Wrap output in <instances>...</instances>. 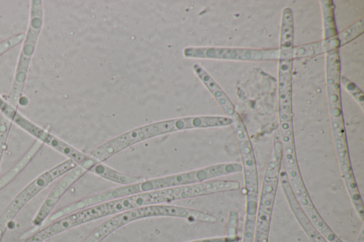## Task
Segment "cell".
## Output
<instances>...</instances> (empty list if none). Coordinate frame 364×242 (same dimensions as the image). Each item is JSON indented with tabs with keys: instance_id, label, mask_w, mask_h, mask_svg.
Instances as JSON below:
<instances>
[{
	"instance_id": "6da1fadb",
	"label": "cell",
	"mask_w": 364,
	"mask_h": 242,
	"mask_svg": "<svg viewBox=\"0 0 364 242\" xmlns=\"http://www.w3.org/2000/svg\"><path fill=\"white\" fill-rule=\"evenodd\" d=\"M236 180H212L192 185L138 193L97 204L75 212L78 226L124 211L176 200L240 189Z\"/></svg>"
},
{
	"instance_id": "7a4b0ae2",
	"label": "cell",
	"mask_w": 364,
	"mask_h": 242,
	"mask_svg": "<svg viewBox=\"0 0 364 242\" xmlns=\"http://www.w3.org/2000/svg\"><path fill=\"white\" fill-rule=\"evenodd\" d=\"M240 163L230 162L210 165L193 170L172 174L137 183L122 185L80 199L74 203L77 210L126 196L160 189L203 182L213 179L242 172Z\"/></svg>"
},
{
	"instance_id": "3957f363",
	"label": "cell",
	"mask_w": 364,
	"mask_h": 242,
	"mask_svg": "<svg viewBox=\"0 0 364 242\" xmlns=\"http://www.w3.org/2000/svg\"><path fill=\"white\" fill-rule=\"evenodd\" d=\"M232 118L193 116L159 121L126 131L99 145L90 155L102 163L123 150L144 141L176 131L230 126Z\"/></svg>"
},
{
	"instance_id": "277c9868",
	"label": "cell",
	"mask_w": 364,
	"mask_h": 242,
	"mask_svg": "<svg viewBox=\"0 0 364 242\" xmlns=\"http://www.w3.org/2000/svg\"><path fill=\"white\" fill-rule=\"evenodd\" d=\"M176 217L190 222H217L214 215L194 209L170 204L141 207L113 215L95 229L82 242H101L121 227L137 220L150 217Z\"/></svg>"
},
{
	"instance_id": "5b68a950",
	"label": "cell",
	"mask_w": 364,
	"mask_h": 242,
	"mask_svg": "<svg viewBox=\"0 0 364 242\" xmlns=\"http://www.w3.org/2000/svg\"><path fill=\"white\" fill-rule=\"evenodd\" d=\"M43 9L41 0H32L30 5L29 22L6 101L16 109L23 94L29 67L38 39L43 28Z\"/></svg>"
},
{
	"instance_id": "8992f818",
	"label": "cell",
	"mask_w": 364,
	"mask_h": 242,
	"mask_svg": "<svg viewBox=\"0 0 364 242\" xmlns=\"http://www.w3.org/2000/svg\"><path fill=\"white\" fill-rule=\"evenodd\" d=\"M0 111L21 128L35 137L43 144H46L58 152L68 157L77 165L89 172L96 163V160L90 154H85L58 138L41 127L37 126L21 114L15 107L10 105L0 96Z\"/></svg>"
},
{
	"instance_id": "52a82bcc",
	"label": "cell",
	"mask_w": 364,
	"mask_h": 242,
	"mask_svg": "<svg viewBox=\"0 0 364 242\" xmlns=\"http://www.w3.org/2000/svg\"><path fill=\"white\" fill-rule=\"evenodd\" d=\"M76 166L77 165L73 160L67 159L43 172L22 189L0 215V242L8 229L9 224L16 217L18 212L37 194Z\"/></svg>"
},
{
	"instance_id": "ba28073f",
	"label": "cell",
	"mask_w": 364,
	"mask_h": 242,
	"mask_svg": "<svg viewBox=\"0 0 364 242\" xmlns=\"http://www.w3.org/2000/svg\"><path fill=\"white\" fill-rule=\"evenodd\" d=\"M232 130L238 145L245 189V217L256 218L259 199V181L252 145L244 123H237Z\"/></svg>"
},
{
	"instance_id": "9c48e42d",
	"label": "cell",
	"mask_w": 364,
	"mask_h": 242,
	"mask_svg": "<svg viewBox=\"0 0 364 242\" xmlns=\"http://www.w3.org/2000/svg\"><path fill=\"white\" fill-rule=\"evenodd\" d=\"M186 58L237 61H270L279 59L278 49H255L220 46H188L183 49Z\"/></svg>"
},
{
	"instance_id": "30bf717a",
	"label": "cell",
	"mask_w": 364,
	"mask_h": 242,
	"mask_svg": "<svg viewBox=\"0 0 364 242\" xmlns=\"http://www.w3.org/2000/svg\"><path fill=\"white\" fill-rule=\"evenodd\" d=\"M86 172L83 168L77 165L61 176L44 199L32 220V224L35 226H41L51 214L61 197Z\"/></svg>"
},
{
	"instance_id": "8fae6325",
	"label": "cell",
	"mask_w": 364,
	"mask_h": 242,
	"mask_svg": "<svg viewBox=\"0 0 364 242\" xmlns=\"http://www.w3.org/2000/svg\"><path fill=\"white\" fill-rule=\"evenodd\" d=\"M290 186L301 208L321 236L328 242H343L318 213L308 193L304 181Z\"/></svg>"
},
{
	"instance_id": "7c38bea8",
	"label": "cell",
	"mask_w": 364,
	"mask_h": 242,
	"mask_svg": "<svg viewBox=\"0 0 364 242\" xmlns=\"http://www.w3.org/2000/svg\"><path fill=\"white\" fill-rule=\"evenodd\" d=\"M279 183L292 214L309 239L312 242H328L312 224L297 202L284 169L280 171Z\"/></svg>"
},
{
	"instance_id": "4fadbf2b",
	"label": "cell",
	"mask_w": 364,
	"mask_h": 242,
	"mask_svg": "<svg viewBox=\"0 0 364 242\" xmlns=\"http://www.w3.org/2000/svg\"><path fill=\"white\" fill-rule=\"evenodd\" d=\"M193 70L198 78L215 99L225 116L232 118L236 114L235 105L210 75L198 63H194Z\"/></svg>"
},
{
	"instance_id": "5bb4252c",
	"label": "cell",
	"mask_w": 364,
	"mask_h": 242,
	"mask_svg": "<svg viewBox=\"0 0 364 242\" xmlns=\"http://www.w3.org/2000/svg\"><path fill=\"white\" fill-rule=\"evenodd\" d=\"M340 43L337 37L331 40H322L307 45L294 47L293 59L309 57L338 49Z\"/></svg>"
},
{
	"instance_id": "9a60e30c",
	"label": "cell",
	"mask_w": 364,
	"mask_h": 242,
	"mask_svg": "<svg viewBox=\"0 0 364 242\" xmlns=\"http://www.w3.org/2000/svg\"><path fill=\"white\" fill-rule=\"evenodd\" d=\"M43 145V143L36 140L18 162L0 177V190L21 172L42 148Z\"/></svg>"
},
{
	"instance_id": "2e32d148",
	"label": "cell",
	"mask_w": 364,
	"mask_h": 242,
	"mask_svg": "<svg viewBox=\"0 0 364 242\" xmlns=\"http://www.w3.org/2000/svg\"><path fill=\"white\" fill-rule=\"evenodd\" d=\"M323 23V40H330L337 36L334 20V4L331 0L321 1Z\"/></svg>"
},
{
	"instance_id": "e0dca14e",
	"label": "cell",
	"mask_w": 364,
	"mask_h": 242,
	"mask_svg": "<svg viewBox=\"0 0 364 242\" xmlns=\"http://www.w3.org/2000/svg\"><path fill=\"white\" fill-rule=\"evenodd\" d=\"M340 84L363 111L364 96L363 91L353 82L343 75L340 77Z\"/></svg>"
},
{
	"instance_id": "ac0fdd59",
	"label": "cell",
	"mask_w": 364,
	"mask_h": 242,
	"mask_svg": "<svg viewBox=\"0 0 364 242\" xmlns=\"http://www.w3.org/2000/svg\"><path fill=\"white\" fill-rule=\"evenodd\" d=\"M364 28L363 18H361L353 25L349 26L339 34H337V38L340 42V46H342L356 37L363 33Z\"/></svg>"
},
{
	"instance_id": "d6986e66",
	"label": "cell",
	"mask_w": 364,
	"mask_h": 242,
	"mask_svg": "<svg viewBox=\"0 0 364 242\" xmlns=\"http://www.w3.org/2000/svg\"><path fill=\"white\" fill-rule=\"evenodd\" d=\"M11 121L3 114L0 116V166L6 141L11 126Z\"/></svg>"
},
{
	"instance_id": "ffe728a7",
	"label": "cell",
	"mask_w": 364,
	"mask_h": 242,
	"mask_svg": "<svg viewBox=\"0 0 364 242\" xmlns=\"http://www.w3.org/2000/svg\"><path fill=\"white\" fill-rule=\"evenodd\" d=\"M355 242H364V229L362 227Z\"/></svg>"
},
{
	"instance_id": "44dd1931",
	"label": "cell",
	"mask_w": 364,
	"mask_h": 242,
	"mask_svg": "<svg viewBox=\"0 0 364 242\" xmlns=\"http://www.w3.org/2000/svg\"><path fill=\"white\" fill-rule=\"evenodd\" d=\"M238 241H239V238L233 241L232 242H238Z\"/></svg>"
}]
</instances>
